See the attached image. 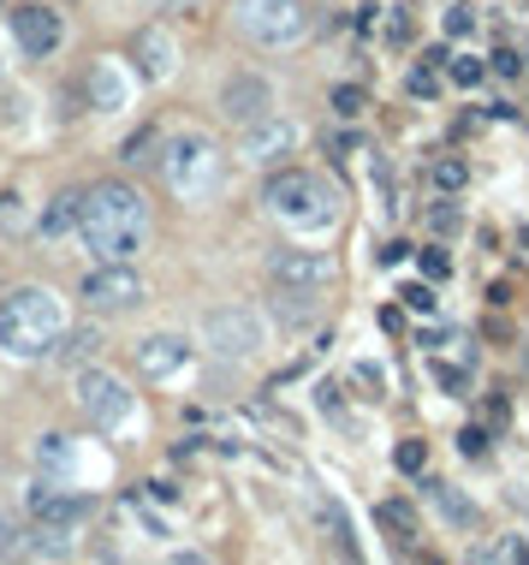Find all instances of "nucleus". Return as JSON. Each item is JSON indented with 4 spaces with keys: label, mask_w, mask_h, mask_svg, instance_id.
<instances>
[{
    "label": "nucleus",
    "mask_w": 529,
    "mask_h": 565,
    "mask_svg": "<svg viewBox=\"0 0 529 565\" xmlns=\"http://www.w3.org/2000/svg\"><path fill=\"white\" fill-rule=\"evenodd\" d=\"M393 465H399L405 476H422V465H429V441H399V453H393Z\"/></svg>",
    "instance_id": "412c9836"
},
{
    "label": "nucleus",
    "mask_w": 529,
    "mask_h": 565,
    "mask_svg": "<svg viewBox=\"0 0 529 565\" xmlns=\"http://www.w3.org/2000/svg\"><path fill=\"white\" fill-rule=\"evenodd\" d=\"M381 524H393V530H410V512H405V506H381Z\"/></svg>",
    "instance_id": "473e14b6"
},
{
    "label": "nucleus",
    "mask_w": 529,
    "mask_h": 565,
    "mask_svg": "<svg viewBox=\"0 0 529 565\" xmlns=\"http://www.w3.org/2000/svg\"><path fill=\"white\" fill-rule=\"evenodd\" d=\"M0 554H24V530H19V518H7V512H0Z\"/></svg>",
    "instance_id": "b1692460"
},
{
    "label": "nucleus",
    "mask_w": 529,
    "mask_h": 565,
    "mask_svg": "<svg viewBox=\"0 0 529 565\" xmlns=\"http://www.w3.org/2000/svg\"><path fill=\"white\" fill-rule=\"evenodd\" d=\"M90 90H96L101 108H120V101H125V84H120V71H113V66H96Z\"/></svg>",
    "instance_id": "aec40b11"
},
{
    "label": "nucleus",
    "mask_w": 529,
    "mask_h": 565,
    "mask_svg": "<svg viewBox=\"0 0 529 565\" xmlns=\"http://www.w3.org/2000/svg\"><path fill=\"white\" fill-rule=\"evenodd\" d=\"M333 108H340L345 120H357V113H363V90H357V84H340V90H333Z\"/></svg>",
    "instance_id": "393cba45"
},
{
    "label": "nucleus",
    "mask_w": 529,
    "mask_h": 565,
    "mask_svg": "<svg viewBox=\"0 0 529 565\" xmlns=\"http://www.w3.org/2000/svg\"><path fill=\"white\" fill-rule=\"evenodd\" d=\"M150 143H155V132H137V137L125 143V162H131V167H137V162H150Z\"/></svg>",
    "instance_id": "7c9ffc66"
},
{
    "label": "nucleus",
    "mask_w": 529,
    "mask_h": 565,
    "mask_svg": "<svg viewBox=\"0 0 529 565\" xmlns=\"http://www.w3.org/2000/svg\"><path fill=\"white\" fill-rule=\"evenodd\" d=\"M464 179H470L464 162H440V167H434V185H440V191H459Z\"/></svg>",
    "instance_id": "a878e982"
},
{
    "label": "nucleus",
    "mask_w": 529,
    "mask_h": 565,
    "mask_svg": "<svg viewBox=\"0 0 529 565\" xmlns=\"http://www.w3.org/2000/svg\"><path fill=\"white\" fill-rule=\"evenodd\" d=\"M78 298L101 315H120V310H131V303H143V274L131 263H96L90 274H84Z\"/></svg>",
    "instance_id": "39448f33"
},
{
    "label": "nucleus",
    "mask_w": 529,
    "mask_h": 565,
    "mask_svg": "<svg viewBox=\"0 0 529 565\" xmlns=\"http://www.w3.org/2000/svg\"><path fill=\"white\" fill-rule=\"evenodd\" d=\"M447 71H452V84H464V90H470V84H482V78H488V66H482L476 54H464V60H447Z\"/></svg>",
    "instance_id": "4be33fe9"
},
{
    "label": "nucleus",
    "mask_w": 529,
    "mask_h": 565,
    "mask_svg": "<svg viewBox=\"0 0 529 565\" xmlns=\"http://www.w3.org/2000/svg\"><path fill=\"white\" fill-rule=\"evenodd\" d=\"M78 411L90 417V429H120L131 417L125 381H120V375H108V369H84L78 375Z\"/></svg>",
    "instance_id": "423d86ee"
},
{
    "label": "nucleus",
    "mask_w": 529,
    "mask_h": 565,
    "mask_svg": "<svg viewBox=\"0 0 529 565\" xmlns=\"http://www.w3.org/2000/svg\"><path fill=\"white\" fill-rule=\"evenodd\" d=\"M434 375H440V387H452V394H464V375H459V369H447V364H440Z\"/></svg>",
    "instance_id": "f704fd0d"
},
{
    "label": "nucleus",
    "mask_w": 529,
    "mask_h": 565,
    "mask_svg": "<svg viewBox=\"0 0 529 565\" xmlns=\"http://www.w3.org/2000/svg\"><path fill=\"white\" fill-rule=\"evenodd\" d=\"M12 36H19V48L31 54V60H48V54L60 48L66 24H60V12H54L48 0H31V7L12 12Z\"/></svg>",
    "instance_id": "1a4fd4ad"
},
{
    "label": "nucleus",
    "mask_w": 529,
    "mask_h": 565,
    "mask_svg": "<svg viewBox=\"0 0 529 565\" xmlns=\"http://www.w3.org/2000/svg\"><path fill=\"white\" fill-rule=\"evenodd\" d=\"M268 280L280 286V292H321V286L333 280V263L321 251H274Z\"/></svg>",
    "instance_id": "6e6552de"
},
{
    "label": "nucleus",
    "mask_w": 529,
    "mask_h": 565,
    "mask_svg": "<svg viewBox=\"0 0 529 565\" xmlns=\"http://www.w3.org/2000/svg\"><path fill=\"white\" fill-rule=\"evenodd\" d=\"M60 298L48 286H12L0 298V352L7 357H48L60 345Z\"/></svg>",
    "instance_id": "f03ea898"
},
{
    "label": "nucleus",
    "mask_w": 529,
    "mask_h": 565,
    "mask_svg": "<svg viewBox=\"0 0 529 565\" xmlns=\"http://www.w3.org/2000/svg\"><path fill=\"white\" fill-rule=\"evenodd\" d=\"M150 239V202H143L131 185L108 179L90 185V202H84V244H90L96 263H131Z\"/></svg>",
    "instance_id": "f257e3e1"
},
{
    "label": "nucleus",
    "mask_w": 529,
    "mask_h": 565,
    "mask_svg": "<svg viewBox=\"0 0 529 565\" xmlns=\"http://www.w3.org/2000/svg\"><path fill=\"white\" fill-rule=\"evenodd\" d=\"M239 31L256 48H298L310 36V7L304 0H239Z\"/></svg>",
    "instance_id": "20e7f679"
},
{
    "label": "nucleus",
    "mask_w": 529,
    "mask_h": 565,
    "mask_svg": "<svg viewBox=\"0 0 529 565\" xmlns=\"http://www.w3.org/2000/svg\"><path fill=\"white\" fill-rule=\"evenodd\" d=\"M0 7H7V0H0Z\"/></svg>",
    "instance_id": "c9c22d12"
},
{
    "label": "nucleus",
    "mask_w": 529,
    "mask_h": 565,
    "mask_svg": "<svg viewBox=\"0 0 529 565\" xmlns=\"http://www.w3.org/2000/svg\"><path fill=\"white\" fill-rule=\"evenodd\" d=\"M185 364H190V345L179 340V333H150V340L137 345V369L155 375V381L161 375H179Z\"/></svg>",
    "instance_id": "f8f14e48"
},
{
    "label": "nucleus",
    "mask_w": 529,
    "mask_h": 565,
    "mask_svg": "<svg viewBox=\"0 0 529 565\" xmlns=\"http://www.w3.org/2000/svg\"><path fill=\"white\" fill-rule=\"evenodd\" d=\"M137 66H143V78H155V84L173 71V36L161 31V24L137 31Z\"/></svg>",
    "instance_id": "dca6fc26"
},
{
    "label": "nucleus",
    "mask_w": 529,
    "mask_h": 565,
    "mask_svg": "<svg viewBox=\"0 0 529 565\" xmlns=\"http://www.w3.org/2000/svg\"><path fill=\"white\" fill-rule=\"evenodd\" d=\"M405 310H417V315H434V292H429V286H405Z\"/></svg>",
    "instance_id": "c85d7f7f"
},
{
    "label": "nucleus",
    "mask_w": 529,
    "mask_h": 565,
    "mask_svg": "<svg viewBox=\"0 0 529 565\" xmlns=\"http://www.w3.org/2000/svg\"><path fill=\"white\" fill-rule=\"evenodd\" d=\"M262 202H268V214L286 226H328V214H333V197L321 191V179L316 173H298V167L274 173V179L262 185Z\"/></svg>",
    "instance_id": "7ed1b4c3"
},
{
    "label": "nucleus",
    "mask_w": 529,
    "mask_h": 565,
    "mask_svg": "<svg viewBox=\"0 0 529 565\" xmlns=\"http://www.w3.org/2000/svg\"><path fill=\"white\" fill-rule=\"evenodd\" d=\"M470 31H476V12H470V7H452V12H447V36L459 42V36H470Z\"/></svg>",
    "instance_id": "cd10ccee"
},
{
    "label": "nucleus",
    "mask_w": 529,
    "mask_h": 565,
    "mask_svg": "<svg viewBox=\"0 0 529 565\" xmlns=\"http://www.w3.org/2000/svg\"><path fill=\"white\" fill-rule=\"evenodd\" d=\"M459 453H464V458H488V434H482V429H464V434H459Z\"/></svg>",
    "instance_id": "c756f323"
},
{
    "label": "nucleus",
    "mask_w": 529,
    "mask_h": 565,
    "mask_svg": "<svg viewBox=\"0 0 529 565\" xmlns=\"http://www.w3.org/2000/svg\"><path fill=\"white\" fill-rule=\"evenodd\" d=\"M518 66H524V60H518V54H511V48H499V54H494V71H499V78H511V71H518Z\"/></svg>",
    "instance_id": "72a5a7b5"
},
{
    "label": "nucleus",
    "mask_w": 529,
    "mask_h": 565,
    "mask_svg": "<svg viewBox=\"0 0 529 565\" xmlns=\"http://www.w3.org/2000/svg\"><path fill=\"white\" fill-rule=\"evenodd\" d=\"M101 352V333L96 328H78V333H60V345H54V357H66V364H84V357Z\"/></svg>",
    "instance_id": "f3484780"
},
{
    "label": "nucleus",
    "mask_w": 529,
    "mask_h": 565,
    "mask_svg": "<svg viewBox=\"0 0 529 565\" xmlns=\"http://www.w3.org/2000/svg\"><path fill=\"white\" fill-rule=\"evenodd\" d=\"M202 155H209V143L202 137H179L167 149V162H161V173H167V185L173 191H185V185H197V173H202Z\"/></svg>",
    "instance_id": "4468645a"
},
{
    "label": "nucleus",
    "mask_w": 529,
    "mask_h": 565,
    "mask_svg": "<svg viewBox=\"0 0 529 565\" xmlns=\"http://www.w3.org/2000/svg\"><path fill=\"white\" fill-rule=\"evenodd\" d=\"M291 149V125H280L268 113V120H256V125H244V155L250 162H274V155H286Z\"/></svg>",
    "instance_id": "2eb2a0df"
},
{
    "label": "nucleus",
    "mask_w": 529,
    "mask_h": 565,
    "mask_svg": "<svg viewBox=\"0 0 529 565\" xmlns=\"http://www.w3.org/2000/svg\"><path fill=\"white\" fill-rule=\"evenodd\" d=\"M422 274H429V280H447V274H452V263H447L440 251H422Z\"/></svg>",
    "instance_id": "2f4dec72"
},
{
    "label": "nucleus",
    "mask_w": 529,
    "mask_h": 565,
    "mask_svg": "<svg viewBox=\"0 0 529 565\" xmlns=\"http://www.w3.org/2000/svg\"><path fill=\"white\" fill-rule=\"evenodd\" d=\"M268 108H274V90L262 78H232L227 84V96H220V113H227L232 125H256V120H268Z\"/></svg>",
    "instance_id": "9b49d317"
},
{
    "label": "nucleus",
    "mask_w": 529,
    "mask_h": 565,
    "mask_svg": "<svg viewBox=\"0 0 529 565\" xmlns=\"http://www.w3.org/2000/svg\"><path fill=\"white\" fill-rule=\"evenodd\" d=\"M434 90H440V66L422 60L417 71H410V96H434Z\"/></svg>",
    "instance_id": "5701e85b"
},
{
    "label": "nucleus",
    "mask_w": 529,
    "mask_h": 565,
    "mask_svg": "<svg viewBox=\"0 0 529 565\" xmlns=\"http://www.w3.org/2000/svg\"><path fill=\"white\" fill-rule=\"evenodd\" d=\"M429 500H434L440 512L452 518V524H476V506H470V500H459V495H452L447 483H429Z\"/></svg>",
    "instance_id": "a211bd4d"
},
{
    "label": "nucleus",
    "mask_w": 529,
    "mask_h": 565,
    "mask_svg": "<svg viewBox=\"0 0 529 565\" xmlns=\"http://www.w3.org/2000/svg\"><path fill=\"white\" fill-rule=\"evenodd\" d=\"M482 560H529V542H524V535H511V542L482 547Z\"/></svg>",
    "instance_id": "bb28decb"
},
{
    "label": "nucleus",
    "mask_w": 529,
    "mask_h": 565,
    "mask_svg": "<svg viewBox=\"0 0 529 565\" xmlns=\"http://www.w3.org/2000/svg\"><path fill=\"white\" fill-rule=\"evenodd\" d=\"M31 518H36V524H54V530H78L84 518H90V500L66 495L60 483H36L31 488Z\"/></svg>",
    "instance_id": "9d476101"
},
{
    "label": "nucleus",
    "mask_w": 529,
    "mask_h": 565,
    "mask_svg": "<svg viewBox=\"0 0 529 565\" xmlns=\"http://www.w3.org/2000/svg\"><path fill=\"white\" fill-rule=\"evenodd\" d=\"M202 340H209L220 357H256L262 322H256V310H244V303H232V310H209V322H202Z\"/></svg>",
    "instance_id": "0eeeda50"
},
{
    "label": "nucleus",
    "mask_w": 529,
    "mask_h": 565,
    "mask_svg": "<svg viewBox=\"0 0 529 565\" xmlns=\"http://www.w3.org/2000/svg\"><path fill=\"white\" fill-rule=\"evenodd\" d=\"M84 202H90V191H60L42 209V221H36V233L42 239H66V233H84Z\"/></svg>",
    "instance_id": "ddd939ff"
},
{
    "label": "nucleus",
    "mask_w": 529,
    "mask_h": 565,
    "mask_svg": "<svg viewBox=\"0 0 529 565\" xmlns=\"http://www.w3.org/2000/svg\"><path fill=\"white\" fill-rule=\"evenodd\" d=\"M36 465H42V470H54V476H66V465H71V446H66V434H48V441L36 446Z\"/></svg>",
    "instance_id": "6ab92c4d"
}]
</instances>
